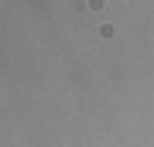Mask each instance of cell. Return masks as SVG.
I'll return each mask as SVG.
<instances>
[]
</instances>
